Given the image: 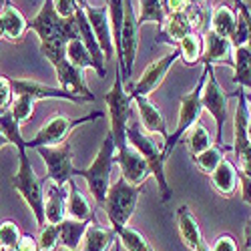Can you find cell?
Listing matches in <instances>:
<instances>
[{
	"label": "cell",
	"instance_id": "cell-34",
	"mask_svg": "<svg viewBox=\"0 0 251 251\" xmlns=\"http://www.w3.org/2000/svg\"><path fill=\"white\" fill-rule=\"evenodd\" d=\"M183 139H185V145H187V151H189V155L191 157H195V155H199L201 151H205V149H209L211 147V137H209V133H207V129L203 127V125H195V127H191L189 131H187L185 135H183Z\"/></svg>",
	"mask_w": 251,
	"mask_h": 251
},
{
	"label": "cell",
	"instance_id": "cell-4",
	"mask_svg": "<svg viewBox=\"0 0 251 251\" xmlns=\"http://www.w3.org/2000/svg\"><path fill=\"white\" fill-rule=\"evenodd\" d=\"M102 99H104V102H107V109H109V121H111L109 133L115 139L117 153H121V151H125V149L129 147L127 125H129V119H131L133 97L127 93V89H125V80H123V75H121L119 65H117V73H115L113 89L107 91V95H104Z\"/></svg>",
	"mask_w": 251,
	"mask_h": 251
},
{
	"label": "cell",
	"instance_id": "cell-24",
	"mask_svg": "<svg viewBox=\"0 0 251 251\" xmlns=\"http://www.w3.org/2000/svg\"><path fill=\"white\" fill-rule=\"evenodd\" d=\"M211 177V185H213V189L221 195V197H233L235 191H237V185H239V173L235 169V165L231 161H227L223 159L217 167H215V171L209 175Z\"/></svg>",
	"mask_w": 251,
	"mask_h": 251
},
{
	"label": "cell",
	"instance_id": "cell-29",
	"mask_svg": "<svg viewBox=\"0 0 251 251\" xmlns=\"http://www.w3.org/2000/svg\"><path fill=\"white\" fill-rule=\"evenodd\" d=\"M91 221H78V219H71L65 217L58 223V231H60V245L67 251H78L80 249V241L85 235L87 227Z\"/></svg>",
	"mask_w": 251,
	"mask_h": 251
},
{
	"label": "cell",
	"instance_id": "cell-25",
	"mask_svg": "<svg viewBox=\"0 0 251 251\" xmlns=\"http://www.w3.org/2000/svg\"><path fill=\"white\" fill-rule=\"evenodd\" d=\"M67 58H69L71 65H75L80 71L93 69L100 78L107 75V69L100 67L99 62L93 58V54L89 52V49L85 47V43H82L80 38H73V40H69V43H67Z\"/></svg>",
	"mask_w": 251,
	"mask_h": 251
},
{
	"label": "cell",
	"instance_id": "cell-32",
	"mask_svg": "<svg viewBox=\"0 0 251 251\" xmlns=\"http://www.w3.org/2000/svg\"><path fill=\"white\" fill-rule=\"evenodd\" d=\"M177 47L181 50V58L179 60H183L187 67H193L203 56V34L189 32L185 38H181V43Z\"/></svg>",
	"mask_w": 251,
	"mask_h": 251
},
{
	"label": "cell",
	"instance_id": "cell-31",
	"mask_svg": "<svg viewBox=\"0 0 251 251\" xmlns=\"http://www.w3.org/2000/svg\"><path fill=\"white\" fill-rule=\"evenodd\" d=\"M165 18H167V10H165L163 0H139V14H137L139 26L149 25V23L163 26Z\"/></svg>",
	"mask_w": 251,
	"mask_h": 251
},
{
	"label": "cell",
	"instance_id": "cell-49",
	"mask_svg": "<svg viewBox=\"0 0 251 251\" xmlns=\"http://www.w3.org/2000/svg\"><path fill=\"white\" fill-rule=\"evenodd\" d=\"M193 251H211V247H209V243L203 239V241H201V243H199V245H197Z\"/></svg>",
	"mask_w": 251,
	"mask_h": 251
},
{
	"label": "cell",
	"instance_id": "cell-28",
	"mask_svg": "<svg viewBox=\"0 0 251 251\" xmlns=\"http://www.w3.org/2000/svg\"><path fill=\"white\" fill-rule=\"evenodd\" d=\"M237 18H239V14L235 10H231L225 4H217L211 10V14H209V25H211L213 32L231 40L235 28H237Z\"/></svg>",
	"mask_w": 251,
	"mask_h": 251
},
{
	"label": "cell",
	"instance_id": "cell-23",
	"mask_svg": "<svg viewBox=\"0 0 251 251\" xmlns=\"http://www.w3.org/2000/svg\"><path fill=\"white\" fill-rule=\"evenodd\" d=\"M117 233L113 227H104L97 221V217L89 223L85 235L80 241V249L78 251H111L113 243L117 241Z\"/></svg>",
	"mask_w": 251,
	"mask_h": 251
},
{
	"label": "cell",
	"instance_id": "cell-12",
	"mask_svg": "<svg viewBox=\"0 0 251 251\" xmlns=\"http://www.w3.org/2000/svg\"><path fill=\"white\" fill-rule=\"evenodd\" d=\"M179 58H181V50H179V47H175V50H171L169 54H165V56L153 60L151 65L143 71V75L139 76V80H135V82H131V80L125 82V89H127V93H129L131 97H135V95L149 97V95L161 85V82L165 80L167 73L171 71V67L175 65Z\"/></svg>",
	"mask_w": 251,
	"mask_h": 251
},
{
	"label": "cell",
	"instance_id": "cell-51",
	"mask_svg": "<svg viewBox=\"0 0 251 251\" xmlns=\"http://www.w3.org/2000/svg\"><path fill=\"white\" fill-rule=\"evenodd\" d=\"M76 4H78L80 8H87V6H89V0H76Z\"/></svg>",
	"mask_w": 251,
	"mask_h": 251
},
{
	"label": "cell",
	"instance_id": "cell-44",
	"mask_svg": "<svg viewBox=\"0 0 251 251\" xmlns=\"http://www.w3.org/2000/svg\"><path fill=\"white\" fill-rule=\"evenodd\" d=\"M235 6H237L239 14H241L243 20H245V26H247V43H245V47L251 50V10L247 8V4L243 2V0H237Z\"/></svg>",
	"mask_w": 251,
	"mask_h": 251
},
{
	"label": "cell",
	"instance_id": "cell-36",
	"mask_svg": "<svg viewBox=\"0 0 251 251\" xmlns=\"http://www.w3.org/2000/svg\"><path fill=\"white\" fill-rule=\"evenodd\" d=\"M0 131L4 133V137L8 139V143L12 145V147H16V149L26 147V145H25L26 139L23 137V133H20V125L16 123V119L12 117L10 111L0 115Z\"/></svg>",
	"mask_w": 251,
	"mask_h": 251
},
{
	"label": "cell",
	"instance_id": "cell-37",
	"mask_svg": "<svg viewBox=\"0 0 251 251\" xmlns=\"http://www.w3.org/2000/svg\"><path fill=\"white\" fill-rule=\"evenodd\" d=\"M34 104H36V100L30 99V97H26V95H16V97H14L12 107H10V113H12V117L16 119L18 125H25V123H28V121L32 119V115H34Z\"/></svg>",
	"mask_w": 251,
	"mask_h": 251
},
{
	"label": "cell",
	"instance_id": "cell-33",
	"mask_svg": "<svg viewBox=\"0 0 251 251\" xmlns=\"http://www.w3.org/2000/svg\"><path fill=\"white\" fill-rule=\"evenodd\" d=\"M117 237L121 239L123 247L127 251H155L149 243V239L145 237L139 229L131 227V225H125L117 231Z\"/></svg>",
	"mask_w": 251,
	"mask_h": 251
},
{
	"label": "cell",
	"instance_id": "cell-57",
	"mask_svg": "<svg viewBox=\"0 0 251 251\" xmlns=\"http://www.w3.org/2000/svg\"><path fill=\"white\" fill-rule=\"evenodd\" d=\"M65 251H67V249H65Z\"/></svg>",
	"mask_w": 251,
	"mask_h": 251
},
{
	"label": "cell",
	"instance_id": "cell-1",
	"mask_svg": "<svg viewBox=\"0 0 251 251\" xmlns=\"http://www.w3.org/2000/svg\"><path fill=\"white\" fill-rule=\"evenodd\" d=\"M127 141L133 149H137L143 159L147 161L151 175L157 181V189H159V197L161 203H167L173 197V189L165 175V159H163V141H155L153 135L145 133L139 121H129L127 125Z\"/></svg>",
	"mask_w": 251,
	"mask_h": 251
},
{
	"label": "cell",
	"instance_id": "cell-55",
	"mask_svg": "<svg viewBox=\"0 0 251 251\" xmlns=\"http://www.w3.org/2000/svg\"><path fill=\"white\" fill-rule=\"evenodd\" d=\"M247 100H251V97H249V99H247Z\"/></svg>",
	"mask_w": 251,
	"mask_h": 251
},
{
	"label": "cell",
	"instance_id": "cell-43",
	"mask_svg": "<svg viewBox=\"0 0 251 251\" xmlns=\"http://www.w3.org/2000/svg\"><path fill=\"white\" fill-rule=\"evenodd\" d=\"M231 43H233V47H245V43H247V26H245V20L241 14L237 18V28L231 36Z\"/></svg>",
	"mask_w": 251,
	"mask_h": 251
},
{
	"label": "cell",
	"instance_id": "cell-6",
	"mask_svg": "<svg viewBox=\"0 0 251 251\" xmlns=\"http://www.w3.org/2000/svg\"><path fill=\"white\" fill-rule=\"evenodd\" d=\"M205 78H207V67L203 65L201 76L197 78L193 89L189 93H185L179 99V123H177V129L173 133H169V137H167L165 143H163V159L165 161L171 157V153L175 151V147L179 145V141L183 139V135L199 123V117L203 113L201 91H203V85H205Z\"/></svg>",
	"mask_w": 251,
	"mask_h": 251
},
{
	"label": "cell",
	"instance_id": "cell-3",
	"mask_svg": "<svg viewBox=\"0 0 251 251\" xmlns=\"http://www.w3.org/2000/svg\"><path fill=\"white\" fill-rule=\"evenodd\" d=\"M117 145L111 133H107L104 137L100 149L97 153V157L93 159L91 167L87 169H75V175L82 177L89 185V191L93 195V199L102 205L104 197L109 193V187H111V173H113V167L117 165Z\"/></svg>",
	"mask_w": 251,
	"mask_h": 251
},
{
	"label": "cell",
	"instance_id": "cell-52",
	"mask_svg": "<svg viewBox=\"0 0 251 251\" xmlns=\"http://www.w3.org/2000/svg\"><path fill=\"white\" fill-rule=\"evenodd\" d=\"M247 139H249V145H251V117H249V123H247Z\"/></svg>",
	"mask_w": 251,
	"mask_h": 251
},
{
	"label": "cell",
	"instance_id": "cell-10",
	"mask_svg": "<svg viewBox=\"0 0 251 251\" xmlns=\"http://www.w3.org/2000/svg\"><path fill=\"white\" fill-rule=\"evenodd\" d=\"M139 50V23H137V14L133 8V2L127 0L125 2V18H123V28H121V45L117 54V65L121 69L123 80L129 82L133 75V65L137 58Z\"/></svg>",
	"mask_w": 251,
	"mask_h": 251
},
{
	"label": "cell",
	"instance_id": "cell-38",
	"mask_svg": "<svg viewBox=\"0 0 251 251\" xmlns=\"http://www.w3.org/2000/svg\"><path fill=\"white\" fill-rule=\"evenodd\" d=\"M38 249L40 251H56L60 245V231L58 225L54 223H45L40 225V235H38Z\"/></svg>",
	"mask_w": 251,
	"mask_h": 251
},
{
	"label": "cell",
	"instance_id": "cell-41",
	"mask_svg": "<svg viewBox=\"0 0 251 251\" xmlns=\"http://www.w3.org/2000/svg\"><path fill=\"white\" fill-rule=\"evenodd\" d=\"M211 251H239V245L231 233H223L213 241Z\"/></svg>",
	"mask_w": 251,
	"mask_h": 251
},
{
	"label": "cell",
	"instance_id": "cell-54",
	"mask_svg": "<svg viewBox=\"0 0 251 251\" xmlns=\"http://www.w3.org/2000/svg\"><path fill=\"white\" fill-rule=\"evenodd\" d=\"M0 251H8V249H2V247H0Z\"/></svg>",
	"mask_w": 251,
	"mask_h": 251
},
{
	"label": "cell",
	"instance_id": "cell-18",
	"mask_svg": "<svg viewBox=\"0 0 251 251\" xmlns=\"http://www.w3.org/2000/svg\"><path fill=\"white\" fill-rule=\"evenodd\" d=\"M117 165H119V169H121V177L131 183V185H143V183H147V179L151 177V169H149V165L147 161L143 159V155L133 149L131 145L125 151L117 153Z\"/></svg>",
	"mask_w": 251,
	"mask_h": 251
},
{
	"label": "cell",
	"instance_id": "cell-40",
	"mask_svg": "<svg viewBox=\"0 0 251 251\" xmlns=\"http://www.w3.org/2000/svg\"><path fill=\"white\" fill-rule=\"evenodd\" d=\"M14 100V91H12V82L8 76L0 75V115L10 111Z\"/></svg>",
	"mask_w": 251,
	"mask_h": 251
},
{
	"label": "cell",
	"instance_id": "cell-47",
	"mask_svg": "<svg viewBox=\"0 0 251 251\" xmlns=\"http://www.w3.org/2000/svg\"><path fill=\"white\" fill-rule=\"evenodd\" d=\"M243 235H245V249H251V219H247L245 227H243Z\"/></svg>",
	"mask_w": 251,
	"mask_h": 251
},
{
	"label": "cell",
	"instance_id": "cell-8",
	"mask_svg": "<svg viewBox=\"0 0 251 251\" xmlns=\"http://www.w3.org/2000/svg\"><path fill=\"white\" fill-rule=\"evenodd\" d=\"M104 113L100 111H93L85 117H80V119H71V117H65V115H54L52 119H49L43 127L38 129V133L25 141L26 145V149H38V147H56V145H62L65 141H69L71 133L80 127V125H85V123H93V121H99L102 119Z\"/></svg>",
	"mask_w": 251,
	"mask_h": 251
},
{
	"label": "cell",
	"instance_id": "cell-14",
	"mask_svg": "<svg viewBox=\"0 0 251 251\" xmlns=\"http://www.w3.org/2000/svg\"><path fill=\"white\" fill-rule=\"evenodd\" d=\"M12 82V91H14V97L16 95H26L34 100H47V99H52V100H69L73 104H82V102H89L85 97H78V95H73L65 89H56V87H49V85H43L38 80H30V78H10Z\"/></svg>",
	"mask_w": 251,
	"mask_h": 251
},
{
	"label": "cell",
	"instance_id": "cell-48",
	"mask_svg": "<svg viewBox=\"0 0 251 251\" xmlns=\"http://www.w3.org/2000/svg\"><path fill=\"white\" fill-rule=\"evenodd\" d=\"M191 4L197 6V8H201V10H205V12H209V8H207L209 0H191Z\"/></svg>",
	"mask_w": 251,
	"mask_h": 251
},
{
	"label": "cell",
	"instance_id": "cell-19",
	"mask_svg": "<svg viewBox=\"0 0 251 251\" xmlns=\"http://www.w3.org/2000/svg\"><path fill=\"white\" fill-rule=\"evenodd\" d=\"M133 102L137 107L139 123H141V127L145 129V133L161 137L163 143H165V139L169 137V131H167V123H165L163 113L159 111V107L149 100V97H141V95H135Z\"/></svg>",
	"mask_w": 251,
	"mask_h": 251
},
{
	"label": "cell",
	"instance_id": "cell-39",
	"mask_svg": "<svg viewBox=\"0 0 251 251\" xmlns=\"http://www.w3.org/2000/svg\"><path fill=\"white\" fill-rule=\"evenodd\" d=\"M20 237H23V233H20L16 221H12V219L0 221V247L2 249H14L18 245Z\"/></svg>",
	"mask_w": 251,
	"mask_h": 251
},
{
	"label": "cell",
	"instance_id": "cell-7",
	"mask_svg": "<svg viewBox=\"0 0 251 251\" xmlns=\"http://www.w3.org/2000/svg\"><path fill=\"white\" fill-rule=\"evenodd\" d=\"M141 187L143 185H131L123 177H119L111 187L109 193L104 197V203L100 205L107 213V219L111 223V227L115 229V233L121 227H125L129 223V219L133 217L135 209H137V201L141 195Z\"/></svg>",
	"mask_w": 251,
	"mask_h": 251
},
{
	"label": "cell",
	"instance_id": "cell-46",
	"mask_svg": "<svg viewBox=\"0 0 251 251\" xmlns=\"http://www.w3.org/2000/svg\"><path fill=\"white\" fill-rule=\"evenodd\" d=\"M239 181H241V201L251 205V175H245L241 173L239 175Z\"/></svg>",
	"mask_w": 251,
	"mask_h": 251
},
{
	"label": "cell",
	"instance_id": "cell-16",
	"mask_svg": "<svg viewBox=\"0 0 251 251\" xmlns=\"http://www.w3.org/2000/svg\"><path fill=\"white\" fill-rule=\"evenodd\" d=\"M233 52H235V47L229 38L219 36L211 28L203 34V56H201L203 65L233 67Z\"/></svg>",
	"mask_w": 251,
	"mask_h": 251
},
{
	"label": "cell",
	"instance_id": "cell-20",
	"mask_svg": "<svg viewBox=\"0 0 251 251\" xmlns=\"http://www.w3.org/2000/svg\"><path fill=\"white\" fill-rule=\"evenodd\" d=\"M67 197H69V183L58 185L54 181H47V185H45V223L58 225L67 217Z\"/></svg>",
	"mask_w": 251,
	"mask_h": 251
},
{
	"label": "cell",
	"instance_id": "cell-9",
	"mask_svg": "<svg viewBox=\"0 0 251 251\" xmlns=\"http://www.w3.org/2000/svg\"><path fill=\"white\" fill-rule=\"evenodd\" d=\"M205 67H207V78H205V85L201 91L203 111H207L215 121V127H217V143L215 145L223 147L225 151H231V145L223 143V131H225V123H227V100H229V97H235V93L227 95L221 89L219 80L215 76V69L211 65H205Z\"/></svg>",
	"mask_w": 251,
	"mask_h": 251
},
{
	"label": "cell",
	"instance_id": "cell-26",
	"mask_svg": "<svg viewBox=\"0 0 251 251\" xmlns=\"http://www.w3.org/2000/svg\"><path fill=\"white\" fill-rule=\"evenodd\" d=\"M177 227H179V235L185 241V245L189 249H195L205 237L201 233V227L197 223V217L191 213V209L183 205L177 209Z\"/></svg>",
	"mask_w": 251,
	"mask_h": 251
},
{
	"label": "cell",
	"instance_id": "cell-45",
	"mask_svg": "<svg viewBox=\"0 0 251 251\" xmlns=\"http://www.w3.org/2000/svg\"><path fill=\"white\" fill-rule=\"evenodd\" d=\"M16 249L18 251H40L38 249V241L32 235H28V233H23V237H20Z\"/></svg>",
	"mask_w": 251,
	"mask_h": 251
},
{
	"label": "cell",
	"instance_id": "cell-21",
	"mask_svg": "<svg viewBox=\"0 0 251 251\" xmlns=\"http://www.w3.org/2000/svg\"><path fill=\"white\" fill-rule=\"evenodd\" d=\"M0 25H2V34L10 43H18L23 40L25 34L28 32V20L20 12L10 0H4L2 8H0Z\"/></svg>",
	"mask_w": 251,
	"mask_h": 251
},
{
	"label": "cell",
	"instance_id": "cell-15",
	"mask_svg": "<svg viewBox=\"0 0 251 251\" xmlns=\"http://www.w3.org/2000/svg\"><path fill=\"white\" fill-rule=\"evenodd\" d=\"M85 14H87V20L89 25L99 40V47L102 50V56H104V65L113 60L115 56V45H113V32H111V23H109V10H107V4L104 6H87L85 8Z\"/></svg>",
	"mask_w": 251,
	"mask_h": 251
},
{
	"label": "cell",
	"instance_id": "cell-56",
	"mask_svg": "<svg viewBox=\"0 0 251 251\" xmlns=\"http://www.w3.org/2000/svg\"><path fill=\"white\" fill-rule=\"evenodd\" d=\"M235 2H237V0H235Z\"/></svg>",
	"mask_w": 251,
	"mask_h": 251
},
{
	"label": "cell",
	"instance_id": "cell-30",
	"mask_svg": "<svg viewBox=\"0 0 251 251\" xmlns=\"http://www.w3.org/2000/svg\"><path fill=\"white\" fill-rule=\"evenodd\" d=\"M233 82L241 89H251V50L247 47H235L233 52Z\"/></svg>",
	"mask_w": 251,
	"mask_h": 251
},
{
	"label": "cell",
	"instance_id": "cell-11",
	"mask_svg": "<svg viewBox=\"0 0 251 251\" xmlns=\"http://www.w3.org/2000/svg\"><path fill=\"white\" fill-rule=\"evenodd\" d=\"M237 97V107H235V117H233V145L231 151H235L237 161L241 165V173L251 175V145L247 139V123H249V100L243 89L235 91Z\"/></svg>",
	"mask_w": 251,
	"mask_h": 251
},
{
	"label": "cell",
	"instance_id": "cell-13",
	"mask_svg": "<svg viewBox=\"0 0 251 251\" xmlns=\"http://www.w3.org/2000/svg\"><path fill=\"white\" fill-rule=\"evenodd\" d=\"M36 151L45 161L49 181L67 185L75 177L76 167L73 165V147L69 141H65L62 145H56V147H38Z\"/></svg>",
	"mask_w": 251,
	"mask_h": 251
},
{
	"label": "cell",
	"instance_id": "cell-22",
	"mask_svg": "<svg viewBox=\"0 0 251 251\" xmlns=\"http://www.w3.org/2000/svg\"><path fill=\"white\" fill-rule=\"evenodd\" d=\"M189 32H195V30L189 23L187 12H175V14H167L163 26H159V34L155 40L157 43H167V45L177 47L181 43V38H185Z\"/></svg>",
	"mask_w": 251,
	"mask_h": 251
},
{
	"label": "cell",
	"instance_id": "cell-50",
	"mask_svg": "<svg viewBox=\"0 0 251 251\" xmlns=\"http://www.w3.org/2000/svg\"><path fill=\"white\" fill-rule=\"evenodd\" d=\"M8 145H10V143H8V139L4 137V133H2V131H0V149H4V147H8Z\"/></svg>",
	"mask_w": 251,
	"mask_h": 251
},
{
	"label": "cell",
	"instance_id": "cell-2",
	"mask_svg": "<svg viewBox=\"0 0 251 251\" xmlns=\"http://www.w3.org/2000/svg\"><path fill=\"white\" fill-rule=\"evenodd\" d=\"M26 147L16 149L18 153V171L12 177V187L16 193L25 199L28 209L32 211L38 225H45V185L49 177H38L34 167L30 163V157L26 153Z\"/></svg>",
	"mask_w": 251,
	"mask_h": 251
},
{
	"label": "cell",
	"instance_id": "cell-17",
	"mask_svg": "<svg viewBox=\"0 0 251 251\" xmlns=\"http://www.w3.org/2000/svg\"><path fill=\"white\" fill-rule=\"evenodd\" d=\"M54 71H56V78H58V85L60 89H65L73 95H78V97H85L89 102H95L97 97L91 93V89L87 87L85 82V71L76 69L75 65H71L69 58H60L58 62H54Z\"/></svg>",
	"mask_w": 251,
	"mask_h": 251
},
{
	"label": "cell",
	"instance_id": "cell-53",
	"mask_svg": "<svg viewBox=\"0 0 251 251\" xmlns=\"http://www.w3.org/2000/svg\"><path fill=\"white\" fill-rule=\"evenodd\" d=\"M4 38V34H2V25H0V40H2Z\"/></svg>",
	"mask_w": 251,
	"mask_h": 251
},
{
	"label": "cell",
	"instance_id": "cell-42",
	"mask_svg": "<svg viewBox=\"0 0 251 251\" xmlns=\"http://www.w3.org/2000/svg\"><path fill=\"white\" fill-rule=\"evenodd\" d=\"M52 4H54V10L58 12V16H62V18L75 16L76 10L80 8L76 4V0H52Z\"/></svg>",
	"mask_w": 251,
	"mask_h": 251
},
{
	"label": "cell",
	"instance_id": "cell-27",
	"mask_svg": "<svg viewBox=\"0 0 251 251\" xmlns=\"http://www.w3.org/2000/svg\"><path fill=\"white\" fill-rule=\"evenodd\" d=\"M67 217L78 219V221H93L95 219V209L91 207L89 199L85 197L76 183L69 181V197H67Z\"/></svg>",
	"mask_w": 251,
	"mask_h": 251
},
{
	"label": "cell",
	"instance_id": "cell-35",
	"mask_svg": "<svg viewBox=\"0 0 251 251\" xmlns=\"http://www.w3.org/2000/svg\"><path fill=\"white\" fill-rule=\"evenodd\" d=\"M223 159H225V149L219 147V145H211L209 149H205V151H201L199 155L193 157L197 169H199L201 173H205V175H211V173L215 171V167H217Z\"/></svg>",
	"mask_w": 251,
	"mask_h": 251
},
{
	"label": "cell",
	"instance_id": "cell-5",
	"mask_svg": "<svg viewBox=\"0 0 251 251\" xmlns=\"http://www.w3.org/2000/svg\"><path fill=\"white\" fill-rule=\"evenodd\" d=\"M28 28H32L36 32L40 43H50V40H54V43L67 45L73 38H80L75 16H71V18L58 16L52 0H43V6L38 8L36 16L32 20H28Z\"/></svg>",
	"mask_w": 251,
	"mask_h": 251
}]
</instances>
